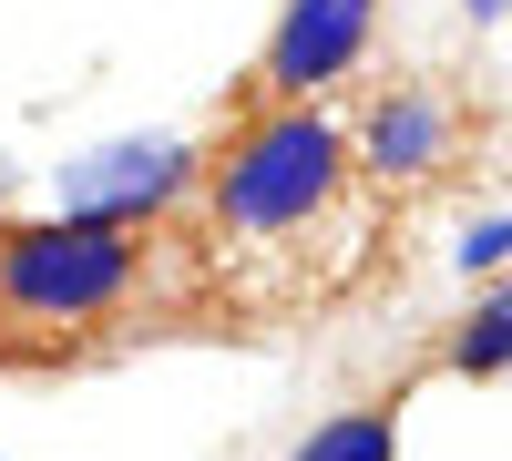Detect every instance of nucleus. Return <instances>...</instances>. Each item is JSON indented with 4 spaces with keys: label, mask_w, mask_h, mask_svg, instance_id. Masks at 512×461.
<instances>
[{
    "label": "nucleus",
    "mask_w": 512,
    "mask_h": 461,
    "mask_svg": "<svg viewBox=\"0 0 512 461\" xmlns=\"http://www.w3.org/2000/svg\"><path fill=\"white\" fill-rule=\"evenodd\" d=\"M144 267H154L144 226L62 205V216L0 236V318L11 328H52V339L62 328H103V318H123L144 298Z\"/></svg>",
    "instance_id": "f257e3e1"
},
{
    "label": "nucleus",
    "mask_w": 512,
    "mask_h": 461,
    "mask_svg": "<svg viewBox=\"0 0 512 461\" xmlns=\"http://www.w3.org/2000/svg\"><path fill=\"white\" fill-rule=\"evenodd\" d=\"M379 41V0H287L267 52H256V103H318L328 82H349Z\"/></svg>",
    "instance_id": "7ed1b4c3"
},
{
    "label": "nucleus",
    "mask_w": 512,
    "mask_h": 461,
    "mask_svg": "<svg viewBox=\"0 0 512 461\" xmlns=\"http://www.w3.org/2000/svg\"><path fill=\"white\" fill-rule=\"evenodd\" d=\"M338 185H349V134L318 113V103H256L246 134L216 154V175H205V205H216L226 236H308Z\"/></svg>",
    "instance_id": "f03ea898"
},
{
    "label": "nucleus",
    "mask_w": 512,
    "mask_h": 461,
    "mask_svg": "<svg viewBox=\"0 0 512 461\" xmlns=\"http://www.w3.org/2000/svg\"><path fill=\"white\" fill-rule=\"evenodd\" d=\"M287 461H400V410L390 400H359V410H338V421H318Z\"/></svg>",
    "instance_id": "0eeeda50"
},
{
    "label": "nucleus",
    "mask_w": 512,
    "mask_h": 461,
    "mask_svg": "<svg viewBox=\"0 0 512 461\" xmlns=\"http://www.w3.org/2000/svg\"><path fill=\"white\" fill-rule=\"evenodd\" d=\"M441 369L451 380H512V277L461 308V328L441 339Z\"/></svg>",
    "instance_id": "423d86ee"
},
{
    "label": "nucleus",
    "mask_w": 512,
    "mask_h": 461,
    "mask_svg": "<svg viewBox=\"0 0 512 461\" xmlns=\"http://www.w3.org/2000/svg\"><path fill=\"white\" fill-rule=\"evenodd\" d=\"M0 195H11V175H0Z\"/></svg>",
    "instance_id": "6e6552de"
},
{
    "label": "nucleus",
    "mask_w": 512,
    "mask_h": 461,
    "mask_svg": "<svg viewBox=\"0 0 512 461\" xmlns=\"http://www.w3.org/2000/svg\"><path fill=\"white\" fill-rule=\"evenodd\" d=\"M359 154H369V175H400V185L441 175L451 164V103L431 82H390V93L369 103V123H359Z\"/></svg>",
    "instance_id": "39448f33"
},
{
    "label": "nucleus",
    "mask_w": 512,
    "mask_h": 461,
    "mask_svg": "<svg viewBox=\"0 0 512 461\" xmlns=\"http://www.w3.org/2000/svg\"><path fill=\"white\" fill-rule=\"evenodd\" d=\"M185 185H195V154H185V144H113V154H93V164L62 185V205H82V216H123V226H154Z\"/></svg>",
    "instance_id": "20e7f679"
}]
</instances>
